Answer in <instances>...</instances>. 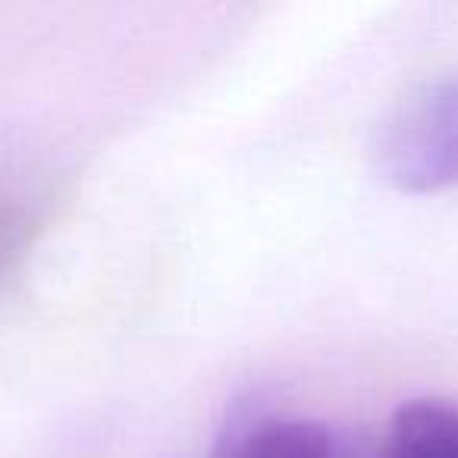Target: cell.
Segmentation results:
<instances>
[{
  "mask_svg": "<svg viewBox=\"0 0 458 458\" xmlns=\"http://www.w3.org/2000/svg\"><path fill=\"white\" fill-rule=\"evenodd\" d=\"M374 157L405 195L458 189V70L420 85L386 116Z\"/></svg>",
  "mask_w": 458,
  "mask_h": 458,
  "instance_id": "obj_1",
  "label": "cell"
},
{
  "mask_svg": "<svg viewBox=\"0 0 458 458\" xmlns=\"http://www.w3.org/2000/svg\"><path fill=\"white\" fill-rule=\"evenodd\" d=\"M210 458H345L330 424L267 408H239L223 424Z\"/></svg>",
  "mask_w": 458,
  "mask_h": 458,
  "instance_id": "obj_2",
  "label": "cell"
},
{
  "mask_svg": "<svg viewBox=\"0 0 458 458\" xmlns=\"http://www.w3.org/2000/svg\"><path fill=\"white\" fill-rule=\"evenodd\" d=\"M377 458H458V402L411 399L399 405Z\"/></svg>",
  "mask_w": 458,
  "mask_h": 458,
  "instance_id": "obj_3",
  "label": "cell"
},
{
  "mask_svg": "<svg viewBox=\"0 0 458 458\" xmlns=\"http://www.w3.org/2000/svg\"><path fill=\"white\" fill-rule=\"evenodd\" d=\"M35 229V210L26 191L16 189L10 179L0 176V280L10 274L26 251Z\"/></svg>",
  "mask_w": 458,
  "mask_h": 458,
  "instance_id": "obj_4",
  "label": "cell"
}]
</instances>
